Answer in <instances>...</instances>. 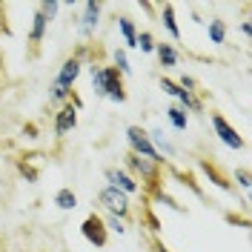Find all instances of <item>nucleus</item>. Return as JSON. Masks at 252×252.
Listing matches in <instances>:
<instances>
[{
    "instance_id": "obj_1",
    "label": "nucleus",
    "mask_w": 252,
    "mask_h": 252,
    "mask_svg": "<svg viewBox=\"0 0 252 252\" xmlns=\"http://www.w3.org/2000/svg\"><path fill=\"white\" fill-rule=\"evenodd\" d=\"M89 75H92V89L97 97H106L112 103H126L124 75L112 63H89Z\"/></svg>"
},
{
    "instance_id": "obj_2",
    "label": "nucleus",
    "mask_w": 252,
    "mask_h": 252,
    "mask_svg": "<svg viewBox=\"0 0 252 252\" xmlns=\"http://www.w3.org/2000/svg\"><path fill=\"white\" fill-rule=\"evenodd\" d=\"M124 169L138 184H141V192L149 198L152 192H158V189H163V166L160 163H152V160H146V158H138L132 155V152H126L124 155Z\"/></svg>"
},
{
    "instance_id": "obj_3",
    "label": "nucleus",
    "mask_w": 252,
    "mask_h": 252,
    "mask_svg": "<svg viewBox=\"0 0 252 252\" xmlns=\"http://www.w3.org/2000/svg\"><path fill=\"white\" fill-rule=\"evenodd\" d=\"M126 141H129V152L138 158H146V160H152V163H160V166H169V160L166 158H160L155 152V146L149 141V132L141 129L138 124L126 126Z\"/></svg>"
},
{
    "instance_id": "obj_4",
    "label": "nucleus",
    "mask_w": 252,
    "mask_h": 252,
    "mask_svg": "<svg viewBox=\"0 0 252 252\" xmlns=\"http://www.w3.org/2000/svg\"><path fill=\"white\" fill-rule=\"evenodd\" d=\"M97 204L112 218H121V220L132 218V201H129V195H124V192H118V189H112V187H103L97 192Z\"/></svg>"
},
{
    "instance_id": "obj_5",
    "label": "nucleus",
    "mask_w": 252,
    "mask_h": 252,
    "mask_svg": "<svg viewBox=\"0 0 252 252\" xmlns=\"http://www.w3.org/2000/svg\"><path fill=\"white\" fill-rule=\"evenodd\" d=\"M160 89L169 94V97H175L178 100V106L184 112H204V94H198V92H187V89H181L178 86V80L172 78H160Z\"/></svg>"
},
{
    "instance_id": "obj_6",
    "label": "nucleus",
    "mask_w": 252,
    "mask_h": 252,
    "mask_svg": "<svg viewBox=\"0 0 252 252\" xmlns=\"http://www.w3.org/2000/svg\"><path fill=\"white\" fill-rule=\"evenodd\" d=\"M209 121H212V129H215V135H218V141L223 143V146H229V149H235V152H241L244 146H247V141L238 135V129L223 115H218V112H212L209 115Z\"/></svg>"
},
{
    "instance_id": "obj_7",
    "label": "nucleus",
    "mask_w": 252,
    "mask_h": 252,
    "mask_svg": "<svg viewBox=\"0 0 252 252\" xmlns=\"http://www.w3.org/2000/svg\"><path fill=\"white\" fill-rule=\"evenodd\" d=\"M80 235L86 238L94 250H103V247L109 244V232H106L103 218H100L97 212H89V215L83 218V223H80Z\"/></svg>"
},
{
    "instance_id": "obj_8",
    "label": "nucleus",
    "mask_w": 252,
    "mask_h": 252,
    "mask_svg": "<svg viewBox=\"0 0 252 252\" xmlns=\"http://www.w3.org/2000/svg\"><path fill=\"white\" fill-rule=\"evenodd\" d=\"M100 12H103V3L100 0H86L80 6V17H78V26H80V37L83 40H92L94 29L100 23Z\"/></svg>"
},
{
    "instance_id": "obj_9",
    "label": "nucleus",
    "mask_w": 252,
    "mask_h": 252,
    "mask_svg": "<svg viewBox=\"0 0 252 252\" xmlns=\"http://www.w3.org/2000/svg\"><path fill=\"white\" fill-rule=\"evenodd\" d=\"M103 178L109 181V187H112V189L124 192V195H129V198L141 192V184H138L132 175L126 172V169H118V166H106V169H103Z\"/></svg>"
},
{
    "instance_id": "obj_10",
    "label": "nucleus",
    "mask_w": 252,
    "mask_h": 252,
    "mask_svg": "<svg viewBox=\"0 0 252 252\" xmlns=\"http://www.w3.org/2000/svg\"><path fill=\"white\" fill-rule=\"evenodd\" d=\"M80 72H83V63H80L78 58H66V61L61 63V69H58V75H55V86H61V89H75Z\"/></svg>"
},
{
    "instance_id": "obj_11",
    "label": "nucleus",
    "mask_w": 252,
    "mask_h": 252,
    "mask_svg": "<svg viewBox=\"0 0 252 252\" xmlns=\"http://www.w3.org/2000/svg\"><path fill=\"white\" fill-rule=\"evenodd\" d=\"M75 126H78V109L72 103H63L61 109L55 112V138H66Z\"/></svg>"
},
{
    "instance_id": "obj_12",
    "label": "nucleus",
    "mask_w": 252,
    "mask_h": 252,
    "mask_svg": "<svg viewBox=\"0 0 252 252\" xmlns=\"http://www.w3.org/2000/svg\"><path fill=\"white\" fill-rule=\"evenodd\" d=\"M46 29H49V20L46 15L40 12V9H34V17H32V29H29V46H32V58L37 55V49L43 43V37H46Z\"/></svg>"
},
{
    "instance_id": "obj_13",
    "label": "nucleus",
    "mask_w": 252,
    "mask_h": 252,
    "mask_svg": "<svg viewBox=\"0 0 252 252\" xmlns=\"http://www.w3.org/2000/svg\"><path fill=\"white\" fill-rule=\"evenodd\" d=\"M115 23H118V32H121V37H124L126 49H138V26H135V20L126 17V15H118Z\"/></svg>"
},
{
    "instance_id": "obj_14",
    "label": "nucleus",
    "mask_w": 252,
    "mask_h": 252,
    "mask_svg": "<svg viewBox=\"0 0 252 252\" xmlns=\"http://www.w3.org/2000/svg\"><path fill=\"white\" fill-rule=\"evenodd\" d=\"M198 163H201V169L206 172V178H209V181H212V184H215L218 189H223V192H232V181H229L226 175L220 172V169L215 166V163H212V160H206V158H201Z\"/></svg>"
},
{
    "instance_id": "obj_15",
    "label": "nucleus",
    "mask_w": 252,
    "mask_h": 252,
    "mask_svg": "<svg viewBox=\"0 0 252 252\" xmlns=\"http://www.w3.org/2000/svg\"><path fill=\"white\" fill-rule=\"evenodd\" d=\"M155 55H158V63H160L163 69H172V66H178V61H181V52H178L172 43H163V40L155 43Z\"/></svg>"
},
{
    "instance_id": "obj_16",
    "label": "nucleus",
    "mask_w": 252,
    "mask_h": 252,
    "mask_svg": "<svg viewBox=\"0 0 252 252\" xmlns=\"http://www.w3.org/2000/svg\"><path fill=\"white\" fill-rule=\"evenodd\" d=\"M158 17H160V23H163L166 34H169L172 40H181V26H178V20H175V6H172V3H163Z\"/></svg>"
},
{
    "instance_id": "obj_17",
    "label": "nucleus",
    "mask_w": 252,
    "mask_h": 252,
    "mask_svg": "<svg viewBox=\"0 0 252 252\" xmlns=\"http://www.w3.org/2000/svg\"><path fill=\"white\" fill-rule=\"evenodd\" d=\"M206 34H209V43L223 46V43H226V34H229L226 20H220V17H209V23H206Z\"/></svg>"
},
{
    "instance_id": "obj_18",
    "label": "nucleus",
    "mask_w": 252,
    "mask_h": 252,
    "mask_svg": "<svg viewBox=\"0 0 252 252\" xmlns=\"http://www.w3.org/2000/svg\"><path fill=\"white\" fill-rule=\"evenodd\" d=\"M52 204L58 206V209H63V212H72V209L78 206V195H75L69 187H63V189H58V192H55Z\"/></svg>"
},
{
    "instance_id": "obj_19",
    "label": "nucleus",
    "mask_w": 252,
    "mask_h": 252,
    "mask_svg": "<svg viewBox=\"0 0 252 252\" xmlns=\"http://www.w3.org/2000/svg\"><path fill=\"white\" fill-rule=\"evenodd\" d=\"M149 141H152V146H155V152L160 158L166 155V160H169V158H175V146L163 138V132H160V129H152V132H149Z\"/></svg>"
},
{
    "instance_id": "obj_20",
    "label": "nucleus",
    "mask_w": 252,
    "mask_h": 252,
    "mask_svg": "<svg viewBox=\"0 0 252 252\" xmlns=\"http://www.w3.org/2000/svg\"><path fill=\"white\" fill-rule=\"evenodd\" d=\"M166 121H169V124H172V129H178V132H184V129H187V124H189L187 112L181 109L178 103H172V106L166 109Z\"/></svg>"
},
{
    "instance_id": "obj_21",
    "label": "nucleus",
    "mask_w": 252,
    "mask_h": 252,
    "mask_svg": "<svg viewBox=\"0 0 252 252\" xmlns=\"http://www.w3.org/2000/svg\"><path fill=\"white\" fill-rule=\"evenodd\" d=\"M17 175H20V178H23V181H29V184H37V178H40V175H37V169H34V166H32L29 160H23V158H17Z\"/></svg>"
},
{
    "instance_id": "obj_22",
    "label": "nucleus",
    "mask_w": 252,
    "mask_h": 252,
    "mask_svg": "<svg viewBox=\"0 0 252 252\" xmlns=\"http://www.w3.org/2000/svg\"><path fill=\"white\" fill-rule=\"evenodd\" d=\"M112 66L121 72V75H129L132 72V66H129V55H126V49H115V55H112Z\"/></svg>"
},
{
    "instance_id": "obj_23",
    "label": "nucleus",
    "mask_w": 252,
    "mask_h": 252,
    "mask_svg": "<svg viewBox=\"0 0 252 252\" xmlns=\"http://www.w3.org/2000/svg\"><path fill=\"white\" fill-rule=\"evenodd\" d=\"M169 169H172V175L178 178V181H181V184H184V187H189L192 192H195V195H198V198H204V189L195 184V178H192L189 172H181V169H175V166H169Z\"/></svg>"
},
{
    "instance_id": "obj_24",
    "label": "nucleus",
    "mask_w": 252,
    "mask_h": 252,
    "mask_svg": "<svg viewBox=\"0 0 252 252\" xmlns=\"http://www.w3.org/2000/svg\"><path fill=\"white\" fill-rule=\"evenodd\" d=\"M155 34L152 32H138V49H141L143 55H155Z\"/></svg>"
},
{
    "instance_id": "obj_25",
    "label": "nucleus",
    "mask_w": 252,
    "mask_h": 252,
    "mask_svg": "<svg viewBox=\"0 0 252 252\" xmlns=\"http://www.w3.org/2000/svg\"><path fill=\"white\" fill-rule=\"evenodd\" d=\"M141 220L146 223V229L152 232V238H158V232H160V220H158V215L152 212V209H149V206H146V209L141 212Z\"/></svg>"
},
{
    "instance_id": "obj_26",
    "label": "nucleus",
    "mask_w": 252,
    "mask_h": 252,
    "mask_svg": "<svg viewBox=\"0 0 252 252\" xmlns=\"http://www.w3.org/2000/svg\"><path fill=\"white\" fill-rule=\"evenodd\" d=\"M232 178H235V184L244 189V192H250V187H252V175H250V169H244V166H241V169H235V172H232ZM235 184H232V187H235Z\"/></svg>"
},
{
    "instance_id": "obj_27",
    "label": "nucleus",
    "mask_w": 252,
    "mask_h": 252,
    "mask_svg": "<svg viewBox=\"0 0 252 252\" xmlns=\"http://www.w3.org/2000/svg\"><path fill=\"white\" fill-rule=\"evenodd\" d=\"M37 9H40V12L46 15V20L52 23V20H55V15L61 12V3H58V0H43V3H37Z\"/></svg>"
},
{
    "instance_id": "obj_28",
    "label": "nucleus",
    "mask_w": 252,
    "mask_h": 252,
    "mask_svg": "<svg viewBox=\"0 0 252 252\" xmlns=\"http://www.w3.org/2000/svg\"><path fill=\"white\" fill-rule=\"evenodd\" d=\"M103 226H106V232H118V235H124V232H126V220L112 218V215L103 218Z\"/></svg>"
},
{
    "instance_id": "obj_29",
    "label": "nucleus",
    "mask_w": 252,
    "mask_h": 252,
    "mask_svg": "<svg viewBox=\"0 0 252 252\" xmlns=\"http://www.w3.org/2000/svg\"><path fill=\"white\" fill-rule=\"evenodd\" d=\"M178 86H181V89H187V92H198V80H195V78H189V75H181Z\"/></svg>"
},
{
    "instance_id": "obj_30",
    "label": "nucleus",
    "mask_w": 252,
    "mask_h": 252,
    "mask_svg": "<svg viewBox=\"0 0 252 252\" xmlns=\"http://www.w3.org/2000/svg\"><path fill=\"white\" fill-rule=\"evenodd\" d=\"M23 135H26L29 141H34V138H40V129H37V124H23Z\"/></svg>"
},
{
    "instance_id": "obj_31",
    "label": "nucleus",
    "mask_w": 252,
    "mask_h": 252,
    "mask_svg": "<svg viewBox=\"0 0 252 252\" xmlns=\"http://www.w3.org/2000/svg\"><path fill=\"white\" fill-rule=\"evenodd\" d=\"M241 34H244L247 40L252 37V20H244V23H241Z\"/></svg>"
},
{
    "instance_id": "obj_32",
    "label": "nucleus",
    "mask_w": 252,
    "mask_h": 252,
    "mask_svg": "<svg viewBox=\"0 0 252 252\" xmlns=\"http://www.w3.org/2000/svg\"><path fill=\"white\" fill-rule=\"evenodd\" d=\"M152 252H169V250L163 247V241H160V238H152Z\"/></svg>"
}]
</instances>
